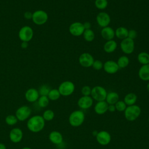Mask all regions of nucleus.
Instances as JSON below:
<instances>
[{
    "instance_id": "obj_1",
    "label": "nucleus",
    "mask_w": 149,
    "mask_h": 149,
    "mask_svg": "<svg viewBox=\"0 0 149 149\" xmlns=\"http://www.w3.org/2000/svg\"><path fill=\"white\" fill-rule=\"evenodd\" d=\"M45 122L42 116L34 115L29 119L27 122V127L30 132L38 133L44 129Z\"/></svg>"
},
{
    "instance_id": "obj_2",
    "label": "nucleus",
    "mask_w": 149,
    "mask_h": 149,
    "mask_svg": "<svg viewBox=\"0 0 149 149\" xmlns=\"http://www.w3.org/2000/svg\"><path fill=\"white\" fill-rule=\"evenodd\" d=\"M85 119V115L82 111L76 110L72 112L69 116V124L73 127L81 126Z\"/></svg>"
},
{
    "instance_id": "obj_3",
    "label": "nucleus",
    "mask_w": 149,
    "mask_h": 149,
    "mask_svg": "<svg viewBox=\"0 0 149 149\" xmlns=\"http://www.w3.org/2000/svg\"><path fill=\"white\" fill-rule=\"evenodd\" d=\"M141 113V108L137 105L127 106L124 111L125 118L128 121H134L138 118Z\"/></svg>"
},
{
    "instance_id": "obj_4",
    "label": "nucleus",
    "mask_w": 149,
    "mask_h": 149,
    "mask_svg": "<svg viewBox=\"0 0 149 149\" xmlns=\"http://www.w3.org/2000/svg\"><path fill=\"white\" fill-rule=\"evenodd\" d=\"M107 95V90L102 86H96L91 88V97L93 100L97 101V102L105 101Z\"/></svg>"
},
{
    "instance_id": "obj_5",
    "label": "nucleus",
    "mask_w": 149,
    "mask_h": 149,
    "mask_svg": "<svg viewBox=\"0 0 149 149\" xmlns=\"http://www.w3.org/2000/svg\"><path fill=\"white\" fill-rule=\"evenodd\" d=\"M75 86L71 81H64L60 84L58 87V91L61 95L69 96L72 94L74 91Z\"/></svg>"
},
{
    "instance_id": "obj_6",
    "label": "nucleus",
    "mask_w": 149,
    "mask_h": 149,
    "mask_svg": "<svg viewBox=\"0 0 149 149\" xmlns=\"http://www.w3.org/2000/svg\"><path fill=\"white\" fill-rule=\"evenodd\" d=\"M48 19V14L42 10H37L33 13L32 20L37 25H42L45 24Z\"/></svg>"
},
{
    "instance_id": "obj_7",
    "label": "nucleus",
    "mask_w": 149,
    "mask_h": 149,
    "mask_svg": "<svg viewBox=\"0 0 149 149\" xmlns=\"http://www.w3.org/2000/svg\"><path fill=\"white\" fill-rule=\"evenodd\" d=\"M122 51L126 54H131L134 49V41L128 37L122 40L120 43Z\"/></svg>"
},
{
    "instance_id": "obj_8",
    "label": "nucleus",
    "mask_w": 149,
    "mask_h": 149,
    "mask_svg": "<svg viewBox=\"0 0 149 149\" xmlns=\"http://www.w3.org/2000/svg\"><path fill=\"white\" fill-rule=\"evenodd\" d=\"M33 30L30 26H24L19 31V37L22 42H29L33 37Z\"/></svg>"
},
{
    "instance_id": "obj_9",
    "label": "nucleus",
    "mask_w": 149,
    "mask_h": 149,
    "mask_svg": "<svg viewBox=\"0 0 149 149\" xmlns=\"http://www.w3.org/2000/svg\"><path fill=\"white\" fill-rule=\"evenodd\" d=\"M31 113V108L27 105L19 107L16 111L15 116L19 121H24L27 119Z\"/></svg>"
},
{
    "instance_id": "obj_10",
    "label": "nucleus",
    "mask_w": 149,
    "mask_h": 149,
    "mask_svg": "<svg viewBox=\"0 0 149 149\" xmlns=\"http://www.w3.org/2000/svg\"><path fill=\"white\" fill-rule=\"evenodd\" d=\"M84 30L83 23L79 22L72 23L69 27V33L75 37H79L81 36Z\"/></svg>"
},
{
    "instance_id": "obj_11",
    "label": "nucleus",
    "mask_w": 149,
    "mask_h": 149,
    "mask_svg": "<svg viewBox=\"0 0 149 149\" xmlns=\"http://www.w3.org/2000/svg\"><path fill=\"white\" fill-rule=\"evenodd\" d=\"M94 61L93 56L88 52L81 54L79 58V62L80 65L84 68L91 67Z\"/></svg>"
},
{
    "instance_id": "obj_12",
    "label": "nucleus",
    "mask_w": 149,
    "mask_h": 149,
    "mask_svg": "<svg viewBox=\"0 0 149 149\" xmlns=\"http://www.w3.org/2000/svg\"><path fill=\"white\" fill-rule=\"evenodd\" d=\"M97 142L101 146H107L111 142V136L109 132L105 130H101L98 132L95 136Z\"/></svg>"
},
{
    "instance_id": "obj_13",
    "label": "nucleus",
    "mask_w": 149,
    "mask_h": 149,
    "mask_svg": "<svg viewBox=\"0 0 149 149\" xmlns=\"http://www.w3.org/2000/svg\"><path fill=\"white\" fill-rule=\"evenodd\" d=\"M96 21L97 24L103 28L108 26L111 22V17L107 13L101 12L97 14L96 16Z\"/></svg>"
},
{
    "instance_id": "obj_14",
    "label": "nucleus",
    "mask_w": 149,
    "mask_h": 149,
    "mask_svg": "<svg viewBox=\"0 0 149 149\" xmlns=\"http://www.w3.org/2000/svg\"><path fill=\"white\" fill-rule=\"evenodd\" d=\"M9 136L12 142L17 143L22 141L23 136V133L21 129L19 127H15L10 131Z\"/></svg>"
},
{
    "instance_id": "obj_15",
    "label": "nucleus",
    "mask_w": 149,
    "mask_h": 149,
    "mask_svg": "<svg viewBox=\"0 0 149 149\" xmlns=\"http://www.w3.org/2000/svg\"><path fill=\"white\" fill-rule=\"evenodd\" d=\"M103 69L107 73L113 74L118 71L119 68L116 62L112 60H108L104 63Z\"/></svg>"
},
{
    "instance_id": "obj_16",
    "label": "nucleus",
    "mask_w": 149,
    "mask_h": 149,
    "mask_svg": "<svg viewBox=\"0 0 149 149\" xmlns=\"http://www.w3.org/2000/svg\"><path fill=\"white\" fill-rule=\"evenodd\" d=\"M93 104V99L91 96H82L77 101L78 106L83 109L90 108Z\"/></svg>"
},
{
    "instance_id": "obj_17",
    "label": "nucleus",
    "mask_w": 149,
    "mask_h": 149,
    "mask_svg": "<svg viewBox=\"0 0 149 149\" xmlns=\"http://www.w3.org/2000/svg\"><path fill=\"white\" fill-rule=\"evenodd\" d=\"M39 95L38 90L34 88L28 89L25 93V98L26 100L30 102L37 101L39 98Z\"/></svg>"
},
{
    "instance_id": "obj_18",
    "label": "nucleus",
    "mask_w": 149,
    "mask_h": 149,
    "mask_svg": "<svg viewBox=\"0 0 149 149\" xmlns=\"http://www.w3.org/2000/svg\"><path fill=\"white\" fill-rule=\"evenodd\" d=\"M108 104L105 101H98L94 108L95 112L98 115H103L108 111Z\"/></svg>"
},
{
    "instance_id": "obj_19",
    "label": "nucleus",
    "mask_w": 149,
    "mask_h": 149,
    "mask_svg": "<svg viewBox=\"0 0 149 149\" xmlns=\"http://www.w3.org/2000/svg\"><path fill=\"white\" fill-rule=\"evenodd\" d=\"M101 35L102 37L107 40H113L115 36V30L111 27L107 26L105 27H103L101 30Z\"/></svg>"
},
{
    "instance_id": "obj_20",
    "label": "nucleus",
    "mask_w": 149,
    "mask_h": 149,
    "mask_svg": "<svg viewBox=\"0 0 149 149\" xmlns=\"http://www.w3.org/2000/svg\"><path fill=\"white\" fill-rule=\"evenodd\" d=\"M49 140L54 144L59 145L63 142V136L58 131H52L49 134Z\"/></svg>"
},
{
    "instance_id": "obj_21",
    "label": "nucleus",
    "mask_w": 149,
    "mask_h": 149,
    "mask_svg": "<svg viewBox=\"0 0 149 149\" xmlns=\"http://www.w3.org/2000/svg\"><path fill=\"white\" fill-rule=\"evenodd\" d=\"M138 76L143 81H149V64L143 65L140 68Z\"/></svg>"
},
{
    "instance_id": "obj_22",
    "label": "nucleus",
    "mask_w": 149,
    "mask_h": 149,
    "mask_svg": "<svg viewBox=\"0 0 149 149\" xmlns=\"http://www.w3.org/2000/svg\"><path fill=\"white\" fill-rule=\"evenodd\" d=\"M117 45V43L115 40H108L104 44L103 49L104 51L107 53H112L116 50Z\"/></svg>"
},
{
    "instance_id": "obj_23",
    "label": "nucleus",
    "mask_w": 149,
    "mask_h": 149,
    "mask_svg": "<svg viewBox=\"0 0 149 149\" xmlns=\"http://www.w3.org/2000/svg\"><path fill=\"white\" fill-rule=\"evenodd\" d=\"M119 94L116 92L111 91L107 93L105 101L108 105H115L119 101Z\"/></svg>"
},
{
    "instance_id": "obj_24",
    "label": "nucleus",
    "mask_w": 149,
    "mask_h": 149,
    "mask_svg": "<svg viewBox=\"0 0 149 149\" xmlns=\"http://www.w3.org/2000/svg\"><path fill=\"white\" fill-rule=\"evenodd\" d=\"M137 100V96L135 93H130L127 94L125 97L123 101L127 106L134 105Z\"/></svg>"
},
{
    "instance_id": "obj_25",
    "label": "nucleus",
    "mask_w": 149,
    "mask_h": 149,
    "mask_svg": "<svg viewBox=\"0 0 149 149\" xmlns=\"http://www.w3.org/2000/svg\"><path fill=\"white\" fill-rule=\"evenodd\" d=\"M128 30L125 27H119L115 30V36L119 39L123 40L127 37Z\"/></svg>"
},
{
    "instance_id": "obj_26",
    "label": "nucleus",
    "mask_w": 149,
    "mask_h": 149,
    "mask_svg": "<svg viewBox=\"0 0 149 149\" xmlns=\"http://www.w3.org/2000/svg\"><path fill=\"white\" fill-rule=\"evenodd\" d=\"M137 61L139 62L143 65L149 64V54L146 52H141L137 55Z\"/></svg>"
},
{
    "instance_id": "obj_27",
    "label": "nucleus",
    "mask_w": 149,
    "mask_h": 149,
    "mask_svg": "<svg viewBox=\"0 0 149 149\" xmlns=\"http://www.w3.org/2000/svg\"><path fill=\"white\" fill-rule=\"evenodd\" d=\"M82 35L84 39L87 42H91L95 38V33L91 29L84 30Z\"/></svg>"
},
{
    "instance_id": "obj_28",
    "label": "nucleus",
    "mask_w": 149,
    "mask_h": 149,
    "mask_svg": "<svg viewBox=\"0 0 149 149\" xmlns=\"http://www.w3.org/2000/svg\"><path fill=\"white\" fill-rule=\"evenodd\" d=\"M116 63L119 68H125L128 66L129 63V59L127 56L122 55L118 59Z\"/></svg>"
},
{
    "instance_id": "obj_29",
    "label": "nucleus",
    "mask_w": 149,
    "mask_h": 149,
    "mask_svg": "<svg viewBox=\"0 0 149 149\" xmlns=\"http://www.w3.org/2000/svg\"><path fill=\"white\" fill-rule=\"evenodd\" d=\"M47 97H48L49 100H50L56 101L60 98L61 94L58 89L54 88V89H51Z\"/></svg>"
},
{
    "instance_id": "obj_30",
    "label": "nucleus",
    "mask_w": 149,
    "mask_h": 149,
    "mask_svg": "<svg viewBox=\"0 0 149 149\" xmlns=\"http://www.w3.org/2000/svg\"><path fill=\"white\" fill-rule=\"evenodd\" d=\"M49 100L47 96H44V95H41L39 97L38 100H37V103L38 105L41 108H45L47 107L49 104Z\"/></svg>"
},
{
    "instance_id": "obj_31",
    "label": "nucleus",
    "mask_w": 149,
    "mask_h": 149,
    "mask_svg": "<svg viewBox=\"0 0 149 149\" xmlns=\"http://www.w3.org/2000/svg\"><path fill=\"white\" fill-rule=\"evenodd\" d=\"M42 116L45 121H51L54 119L55 116V113L52 110L47 109L44 112Z\"/></svg>"
},
{
    "instance_id": "obj_32",
    "label": "nucleus",
    "mask_w": 149,
    "mask_h": 149,
    "mask_svg": "<svg viewBox=\"0 0 149 149\" xmlns=\"http://www.w3.org/2000/svg\"><path fill=\"white\" fill-rule=\"evenodd\" d=\"M18 119L15 115H9L5 118V122L7 125L9 126H13L17 123Z\"/></svg>"
},
{
    "instance_id": "obj_33",
    "label": "nucleus",
    "mask_w": 149,
    "mask_h": 149,
    "mask_svg": "<svg viewBox=\"0 0 149 149\" xmlns=\"http://www.w3.org/2000/svg\"><path fill=\"white\" fill-rule=\"evenodd\" d=\"M94 4L95 7L97 9L100 10H103L107 7L108 1L107 0H95Z\"/></svg>"
},
{
    "instance_id": "obj_34",
    "label": "nucleus",
    "mask_w": 149,
    "mask_h": 149,
    "mask_svg": "<svg viewBox=\"0 0 149 149\" xmlns=\"http://www.w3.org/2000/svg\"><path fill=\"white\" fill-rule=\"evenodd\" d=\"M50 90H51V88L48 85L43 84L40 87L38 91L39 95H40V96H41V95L47 96Z\"/></svg>"
},
{
    "instance_id": "obj_35",
    "label": "nucleus",
    "mask_w": 149,
    "mask_h": 149,
    "mask_svg": "<svg viewBox=\"0 0 149 149\" xmlns=\"http://www.w3.org/2000/svg\"><path fill=\"white\" fill-rule=\"evenodd\" d=\"M115 107L116 110H117L118 111H119V112H123L126 108L127 105H126V104L125 103V102L123 101L119 100L115 104Z\"/></svg>"
},
{
    "instance_id": "obj_36",
    "label": "nucleus",
    "mask_w": 149,
    "mask_h": 149,
    "mask_svg": "<svg viewBox=\"0 0 149 149\" xmlns=\"http://www.w3.org/2000/svg\"><path fill=\"white\" fill-rule=\"evenodd\" d=\"M103 65L104 63H102V62L100 60H94L93 65H92V67L94 69L97 70H101V69L103 68Z\"/></svg>"
},
{
    "instance_id": "obj_37",
    "label": "nucleus",
    "mask_w": 149,
    "mask_h": 149,
    "mask_svg": "<svg viewBox=\"0 0 149 149\" xmlns=\"http://www.w3.org/2000/svg\"><path fill=\"white\" fill-rule=\"evenodd\" d=\"M91 88L89 86H84L81 89V93L83 96H90Z\"/></svg>"
},
{
    "instance_id": "obj_38",
    "label": "nucleus",
    "mask_w": 149,
    "mask_h": 149,
    "mask_svg": "<svg viewBox=\"0 0 149 149\" xmlns=\"http://www.w3.org/2000/svg\"><path fill=\"white\" fill-rule=\"evenodd\" d=\"M137 31L135 30H133V29H131V30H128V34H127V37L130 38V39H132L134 40V39H135L137 37Z\"/></svg>"
},
{
    "instance_id": "obj_39",
    "label": "nucleus",
    "mask_w": 149,
    "mask_h": 149,
    "mask_svg": "<svg viewBox=\"0 0 149 149\" xmlns=\"http://www.w3.org/2000/svg\"><path fill=\"white\" fill-rule=\"evenodd\" d=\"M32 16H33V13H31V12H29V11L26 12L24 13V17L26 19H32Z\"/></svg>"
},
{
    "instance_id": "obj_40",
    "label": "nucleus",
    "mask_w": 149,
    "mask_h": 149,
    "mask_svg": "<svg viewBox=\"0 0 149 149\" xmlns=\"http://www.w3.org/2000/svg\"><path fill=\"white\" fill-rule=\"evenodd\" d=\"M83 26L84 27V29H90L91 27V24L89 22H86L83 23Z\"/></svg>"
},
{
    "instance_id": "obj_41",
    "label": "nucleus",
    "mask_w": 149,
    "mask_h": 149,
    "mask_svg": "<svg viewBox=\"0 0 149 149\" xmlns=\"http://www.w3.org/2000/svg\"><path fill=\"white\" fill-rule=\"evenodd\" d=\"M116 110L115 105H108V111H109L111 112H113Z\"/></svg>"
},
{
    "instance_id": "obj_42",
    "label": "nucleus",
    "mask_w": 149,
    "mask_h": 149,
    "mask_svg": "<svg viewBox=\"0 0 149 149\" xmlns=\"http://www.w3.org/2000/svg\"><path fill=\"white\" fill-rule=\"evenodd\" d=\"M28 46L27 42H22V48H26Z\"/></svg>"
},
{
    "instance_id": "obj_43",
    "label": "nucleus",
    "mask_w": 149,
    "mask_h": 149,
    "mask_svg": "<svg viewBox=\"0 0 149 149\" xmlns=\"http://www.w3.org/2000/svg\"><path fill=\"white\" fill-rule=\"evenodd\" d=\"M0 149H6V147L4 144L0 143Z\"/></svg>"
},
{
    "instance_id": "obj_44",
    "label": "nucleus",
    "mask_w": 149,
    "mask_h": 149,
    "mask_svg": "<svg viewBox=\"0 0 149 149\" xmlns=\"http://www.w3.org/2000/svg\"><path fill=\"white\" fill-rule=\"evenodd\" d=\"M98 132H97V130H94L93 132V135L94 136H97V133H98Z\"/></svg>"
},
{
    "instance_id": "obj_45",
    "label": "nucleus",
    "mask_w": 149,
    "mask_h": 149,
    "mask_svg": "<svg viewBox=\"0 0 149 149\" xmlns=\"http://www.w3.org/2000/svg\"><path fill=\"white\" fill-rule=\"evenodd\" d=\"M146 88H147V90L148 91V92L149 93V83L147 84V87H146Z\"/></svg>"
},
{
    "instance_id": "obj_46",
    "label": "nucleus",
    "mask_w": 149,
    "mask_h": 149,
    "mask_svg": "<svg viewBox=\"0 0 149 149\" xmlns=\"http://www.w3.org/2000/svg\"><path fill=\"white\" fill-rule=\"evenodd\" d=\"M22 149H31V148L30 147H25L22 148Z\"/></svg>"
},
{
    "instance_id": "obj_47",
    "label": "nucleus",
    "mask_w": 149,
    "mask_h": 149,
    "mask_svg": "<svg viewBox=\"0 0 149 149\" xmlns=\"http://www.w3.org/2000/svg\"><path fill=\"white\" fill-rule=\"evenodd\" d=\"M148 122H149V117H148Z\"/></svg>"
},
{
    "instance_id": "obj_48",
    "label": "nucleus",
    "mask_w": 149,
    "mask_h": 149,
    "mask_svg": "<svg viewBox=\"0 0 149 149\" xmlns=\"http://www.w3.org/2000/svg\"><path fill=\"white\" fill-rule=\"evenodd\" d=\"M148 137H149V132H148Z\"/></svg>"
}]
</instances>
